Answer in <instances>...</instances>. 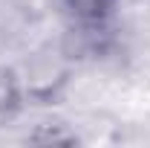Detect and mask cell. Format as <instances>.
<instances>
[{"label":"cell","instance_id":"cell-1","mask_svg":"<svg viewBox=\"0 0 150 148\" xmlns=\"http://www.w3.org/2000/svg\"><path fill=\"white\" fill-rule=\"evenodd\" d=\"M61 6L69 26L84 38L107 35L118 15V0H61Z\"/></svg>","mask_w":150,"mask_h":148}]
</instances>
